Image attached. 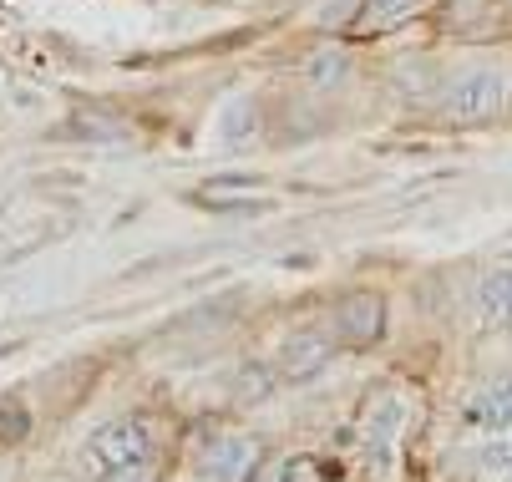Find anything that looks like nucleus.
I'll list each match as a JSON object with an SVG mask.
<instances>
[{
  "label": "nucleus",
  "instance_id": "1",
  "mask_svg": "<svg viewBox=\"0 0 512 482\" xmlns=\"http://www.w3.org/2000/svg\"><path fill=\"white\" fill-rule=\"evenodd\" d=\"M142 462H153V427L142 417H117V422L97 427L82 447V467L97 482H107L127 467H142Z\"/></svg>",
  "mask_w": 512,
  "mask_h": 482
},
{
  "label": "nucleus",
  "instance_id": "2",
  "mask_svg": "<svg viewBox=\"0 0 512 482\" xmlns=\"http://www.w3.org/2000/svg\"><path fill=\"white\" fill-rule=\"evenodd\" d=\"M507 92H512V87H507V72H502V66H492V61H482V66H467V72L452 77V87H447V112L462 117V122H482V117L502 112Z\"/></svg>",
  "mask_w": 512,
  "mask_h": 482
},
{
  "label": "nucleus",
  "instance_id": "3",
  "mask_svg": "<svg viewBox=\"0 0 512 482\" xmlns=\"http://www.w3.org/2000/svg\"><path fill=\"white\" fill-rule=\"evenodd\" d=\"M381 330H386V300L376 290L340 295V305H335V340H345V346H371V340H381Z\"/></svg>",
  "mask_w": 512,
  "mask_h": 482
},
{
  "label": "nucleus",
  "instance_id": "4",
  "mask_svg": "<svg viewBox=\"0 0 512 482\" xmlns=\"http://www.w3.org/2000/svg\"><path fill=\"white\" fill-rule=\"evenodd\" d=\"M259 467V442L254 437H218L203 452V482H249V472Z\"/></svg>",
  "mask_w": 512,
  "mask_h": 482
},
{
  "label": "nucleus",
  "instance_id": "5",
  "mask_svg": "<svg viewBox=\"0 0 512 482\" xmlns=\"http://www.w3.org/2000/svg\"><path fill=\"white\" fill-rule=\"evenodd\" d=\"M330 351H335V335H320V330H300V335H289L284 340V351H279V371L289 381H305L315 371L330 366Z\"/></svg>",
  "mask_w": 512,
  "mask_h": 482
},
{
  "label": "nucleus",
  "instance_id": "6",
  "mask_svg": "<svg viewBox=\"0 0 512 482\" xmlns=\"http://www.w3.org/2000/svg\"><path fill=\"white\" fill-rule=\"evenodd\" d=\"M467 422H477L487 432H512V376H492L482 391H472Z\"/></svg>",
  "mask_w": 512,
  "mask_h": 482
},
{
  "label": "nucleus",
  "instance_id": "7",
  "mask_svg": "<svg viewBox=\"0 0 512 482\" xmlns=\"http://www.w3.org/2000/svg\"><path fill=\"white\" fill-rule=\"evenodd\" d=\"M406 422V406L396 396H381L376 411H371V427H365V452H371L376 467H391V452H396V432Z\"/></svg>",
  "mask_w": 512,
  "mask_h": 482
},
{
  "label": "nucleus",
  "instance_id": "8",
  "mask_svg": "<svg viewBox=\"0 0 512 482\" xmlns=\"http://www.w3.org/2000/svg\"><path fill=\"white\" fill-rule=\"evenodd\" d=\"M477 315L482 325H502L512 315V269H492L477 285Z\"/></svg>",
  "mask_w": 512,
  "mask_h": 482
},
{
  "label": "nucleus",
  "instance_id": "9",
  "mask_svg": "<svg viewBox=\"0 0 512 482\" xmlns=\"http://www.w3.org/2000/svg\"><path fill=\"white\" fill-rule=\"evenodd\" d=\"M431 0H365V16H360V31H391L411 16H421Z\"/></svg>",
  "mask_w": 512,
  "mask_h": 482
},
{
  "label": "nucleus",
  "instance_id": "10",
  "mask_svg": "<svg viewBox=\"0 0 512 482\" xmlns=\"http://www.w3.org/2000/svg\"><path fill=\"white\" fill-rule=\"evenodd\" d=\"M254 127H259V107L249 97H234L224 112H218V137H224V143H249Z\"/></svg>",
  "mask_w": 512,
  "mask_h": 482
},
{
  "label": "nucleus",
  "instance_id": "11",
  "mask_svg": "<svg viewBox=\"0 0 512 482\" xmlns=\"http://www.w3.org/2000/svg\"><path fill=\"white\" fill-rule=\"evenodd\" d=\"M345 72H350V61H345L340 51H320V56H310V66H305V77H310L315 87H340Z\"/></svg>",
  "mask_w": 512,
  "mask_h": 482
},
{
  "label": "nucleus",
  "instance_id": "12",
  "mask_svg": "<svg viewBox=\"0 0 512 482\" xmlns=\"http://www.w3.org/2000/svg\"><path fill=\"white\" fill-rule=\"evenodd\" d=\"M482 467L487 472H512V442H507V432H492V442H482Z\"/></svg>",
  "mask_w": 512,
  "mask_h": 482
},
{
  "label": "nucleus",
  "instance_id": "13",
  "mask_svg": "<svg viewBox=\"0 0 512 482\" xmlns=\"http://www.w3.org/2000/svg\"><path fill=\"white\" fill-rule=\"evenodd\" d=\"M26 411L21 406H11V401H0V447H16L21 437H26Z\"/></svg>",
  "mask_w": 512,
  "mask_h": 482
},
{
  "label": "nucleus",
  "instance_id": "14",
  "mask_svg": "<svg viewBox=\"0 0 512 482\" xmlns=\"http://www.w3.org/2000/svg\"><path fill=\"white\" fill-rule=\"evenodd\" d=\"M153 477V467L142 462V467H127V472H117V477H107V482H148Z\"/></svg>",
  "mask_w": 512,
  "mask_h": 482
}]
</instances>
